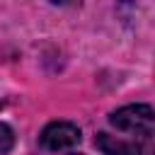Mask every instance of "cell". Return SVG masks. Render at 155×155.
Listing matches in <instances>:
<instances>
[{
	"label": "cell",
	"mask_w": 155,
	"mask_h": 155,
	"mask_svg": "<svg viewBox=\"0 0 155 155\" xmlns=\"http://www.w3.org/2000/svg\"><path fill=\"white\" fill-rule=\"evenodd\" d=\"M12 145H15V133H12V128L0 121V155H7V153L12 150Z\"/></svg>",
	"instance_id": "4"
},
{
	"label": "cell",
	"mask_w": 155,
	"mask_h": 155,
	"mask_svg": "<svg viewBox=\"0 0 155 155\" xmlns=\"http://www.w3.org/2000/svg\"><path fill=\"white\" fill-rule=\"evenodd\" d=\"M80 138L82 136H80V128L75 124H70V121H53V124H48L41 131L39 143L48 153H63V150L75 148L80 143Z\"/></svg>",
	"instance_id": "2"
},
{
	"label": "cell",
	"mask_w": 155,
	"mask_h": 155,
	"mask_svg": "<svg viewBox=\"0 0 155 155\" xmlns=\"http://www.w3.org/2000/svg\"><path fill=\"white\" fill-rule=\"evenodd\" d=\"M70 155H80V153H70Z\"/></svg>",
	"instance_id": "6"
},
{
	"label": "cell",
	"mask_w": 155,
	"mask_h": 155,
	"mask_svg": "<svg viewBox=\"0 0 155 155\" xmlns=\"http://www.w3.org/2000/svg\"><path fill=\"white\" fill-rule=\"evenodd\" d=\"M94 143L104 155H140V150H143L140 143L124 140V138H116V136H109V133H99Z\"/></svg>",
	"instance_id": "3"
},
{
	"label": "cell",
	"mask_w": 155,
	"mask_h": 155,
	"mask_svg": "<svg viewBox=\"0 0 155 155\" xmlns=\"http://www.w3.org/2000/svg\"><path fill=\"white\" fill-rule=\"evenodd\" d=\"M109 124L116 131L138 136V138H148L155 128V109L148 104H126L116 111H111Z\"/></svg>",
	"instance_id": "1"
},
{
	"label": "cell",
	"mask_w": 155,
	"mask_h": 155,
	"mask_svg": "<svg viewBox=\"0 0 155 155\" xmlns=\"http://www.w3.org/2000/svg\"><path fill=\"white\" fill-rule=\"evenodd\" d=\"M48 2H53V5H68V2H73V0H48Z\"/></svg>",
	"instance_id": "5"
}]
</instances>
